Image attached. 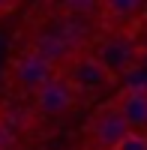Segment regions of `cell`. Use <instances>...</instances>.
I'll list each match as a JSON object with an SVG mask.
<instances>
[{
	"mask_svg": "<svg viewBox=\"0 0 147 150\" xmlns=\"http://www.w3.org/2000/svg\"><path fill=\"white\" fill-rule=\"evenodd\" d=\"M57 75H60V78H63L78 96L99 93V90H105L108 84H114V78L108 75V69H105L90 51H87V54H78V51H75L63 66L57 69Z\"/></svg>",
	"mask_w": 147,
	"mask_h": 150,
	"instance_id": "1",
	"label": "cell"
},
{
	"mask_svg": "<svg viewBox=\"0 0 147 150\" xmlns=\"http://www.w3.org/2000/svg\"><path fill=\"white\" fill-rule=\"evenodd\" d=\"M90 54L108 69V75H111L114 81L123 78V75H129L138 66V60H141L138 45L132 42L129 36H117V33L114 36H99V39L93 42Z\"/></svg>",
	"mask_w": 147,
	"mask_h": 150,
	"instance_id": "2",
	"label": "cell"
},
{
	"mask_svg": "<svg viewBox=\"0 0 147 150\" xmlns=\"http://www.w3.org/2000/svg\"><path fill=\"white\" fill-rule=\"evenodd\" d=\"M75 102H78V93L72 90L57 72H54L42 87H36V90H33V105H36V111H39L42 117L69 114V111L75 108Z\"/></svg>",
	"mask_w": 147,
	"mask_h": 150,
	"instance_id": "3",
	"label": "cell"
},
{
	"mask_svg": "<svg viewBox=\"0 0 147 150\" xmlns=\"http://www.w3.org/2000/svg\"><path fill=\"white\" fill-rule=\"evenodd\" d=\"M54 72H57V66H54L48 57L36 54L33 48H24V51L12 60V66H9L12 81H15L21 90H27V93H33L36 87H42Z\"/></svg>",
	"mask_w": 147,
	"mask_h": 150,
	"instance_id": "4",
	"label": "cell"
},
{
	"mask_svg": "<svg viewBox=\"0 0 147 150\" xmlns=\"http://www.w3.org/2000/svg\"><path fill=\"white\" fill-rule=\"evenodd\" d=\"M126 120L120 117V111L114 102H105L99 105L90 114V123H87V132H90V138L93 144L99 147V150H111L120 138H123V132H126Z\"/></svg>",
	"mask_w": 147,
	"mask_h": 150,
	"instance_id": "5",
	"label": "cell"
},
{
	"mask_svg": "<svg viewBox=\"0 0 147 150\" xmlns=\"http://www.w3.org/2000/svg\"><path fill=\"white\" fill-rule=\"evenodd\" d=\"M111 102L117 105L120 117L126 120L129 129H147V84H129L123 87Z\"/></svg>",
	"mask_w": 147,
	"mask_h": 150,
	"instance_id": "6",
	"label": "cell"
},
{
	"mask_svg": "<svg viewBox=\"0 0 147 150\" xmlns=\"http://www.w3.org/2000/svg\"><path fill=\"white\" fill-rule=\"evenodd\" d=\"M27 48H33L36 54L48 57V60H51L57 69L63 66L72 54H75V45H72L69 39H63V36H60L57 30H51V33H39V36H36V39H33Z\"/></svg>",
	"mask_w": 147,
	"mask_h": 150,
	"instance_id": "7",
	"label": "cell"
},
{
	"mask_svg": "<svg viewBox=\"0 0 147 150\" xmlns=\"http://www.w3.org/2000/svg\"><path fill=\"white\" fill-rule=\"evenodd\" d=\"M144 0H99V9L114 21H132L141 12Z\"/></svg>",
	"mask_w": 147,
	"mask_h": 150,
	"instance_id": "8",
	"label": "cell"
},
{
	"mask_svg": "<svg viewBox=\"0 0 147 150\" xmlns=\"http://www.w3.org/2000/svg\"><path fill=\"white\" fill-rule=\"evenodd\" d=\"M111 150H147V135L141 129H126L123 138H120Z\"/></svg>",
	"mask_w": 147,
	"mask_h": 150,
	"instance_id": "9",
	"label": "cell"
},
{
	"mask_svg": "<svg viewBox=\"0 0 147 150\" xmlns=\"http://www.w3.org/2000/svg\"><path fill=\"white\" fill-rule=\"evenodd\" d=\"M66 15H90L99 9V0H60Z\"/></svg>",
	"mask_w": 147,
	"mask_h": 150,
	"instance_id": "10",
	"label": "cell"
},
{
	"mask_svg": "<svg viewBox=\"0 0 147 150\" xmlns=\"http://www.w3.org/2000/svg\"><path fill=\"white\" fill-rule=\"evenodd\" d=\"M12 144H15V132H12V126H9V123H3V120H0V150H9Z\"/></svg>",
	"mask_w": 147,
	"mask_h": 150,
	"instance_id": "11",
	"label": "cell"
},
{
	"mask_svg": "<svg viewBox=\"0 0 147 150\" xmlns=\"http://www.w3.org/2000/svg\"><path fill=\"white\" fill-rule=\"evenodd\" d=\"M9 6H12V0H0V15H3V12H6Z\"/></svg>",
	"mask_w": 147,
	"mask_h": 150,
	"instance_id": "12",
	"label": "cell"
}]
</instances>
